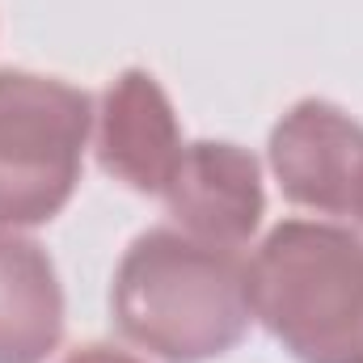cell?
<instances>
[{
    "mask_svg": "<svg viewBox=\"0 0 363 363\" xmlns=\"http://www.w3.org/2000/svg\"><path fill=\"white\" fill-rule=\"evenodd\" d=\"M355 220H359V228H363V194H359V203H355Z\"/></svg>",
    "mask_w": 363,
    "mask_h": 363,
    "instance_id": "9",
    "label": "cell"
},
{
    "mask_svg": "<svg viewBox=\"0 0 363 363\" xmlns=\"http://www.w3.org/2000/svg\"><path fill=\"white\" fill-rule=\"evenodd\" d=\"M93 123H97V135H93L97 161L110 178L127 182L140 194H161L169 186L186 144H182L174 106L152 72L144 68L118 72L101 93Z\"/></svg>",
    "mask_w": 363,
    "mask_h": 363,
    "instance_id": "6",
    "label": "cell"
},
{
    "mask_svg": "<svg viewBox=\"0 0 363 363\" xmlns=\"http://www.w3.org/2000/svg\"><path fill=\"white\" fill-rule=\"evenodd\" d=\"M64 363H144V359H135V355H127V351H114V347H101V342H93V347L72 351Z\"/></svg>",
    "mask_w": 363,
    "mask_h": 363,
    "instance_id": "8",
    "label": "cell"
},
{
    "mask_svg": "<svg viewBox=\"0 0 363 363\" xmlns=\"http://www.w3.org/2000/svg\"><path fill=\"white\" fill-rule=\"evenodd\" d=\"M279 190L321 216H355L363 194V127L334 101L304 97L271 131Z\"/></svg>",
    "mask_w": 363,
    "mask_h": 363,
    "instance_id": "4",
    "label": "cell"
},
{
    "mask_svg": "<svg viewBox=\"0 0 363 363\" xmlns=\"http://www.w3.org/2000/svg\"><path fill=\"white\" fill-rule=\"evenodd\" d=\"M161 199L186 237L216 250H233V254L258 233L267 211L258 161L245 148L224 140L186 144Z\"/></svg>",
    "mask_w": 363,
    "mask_h": 363,
    "instance_id": "5",
    "label": "cell"
},
{
    "mask_svg": "<svg viewBox=\"0 0 363 363\" xmlns=\"http://www.w3.org/2000/svg\"><path fill=\"white\" fill-rule=\"evenodd\" d=\"M64 338V287L47 250L0 228V363H43Z\"/></svg>",
    "mask_w": 363,
    "mask_h": 363,
    "instance_id": "7",
    "label": "cell"
},
{
    "mask_svg": "<svg viewBox=\"0 0 363 363\" xmlns=\"http://www.w3.org/2000/svg\"><path fill=\"white\" fill-rule=\"evenodd\" d=\"M89 131V93L0 68V228H34L68 207Z\"/></svg>",
    "mask_w": 363,
    "mask_h": 363,
    "instance_id": "3",
    "label": "cell"
},
{
    "mask_svg": "<svg viewBox=\"0 0 363 363\" xmlns=\"http://www.w3.org/2000/svg\"><path fill=\"white\" fill-rule=\"evenodd\" d=\"M110 308L127 342L165 363H203L233 351L254 317L241 258L178 228H148L127 245Z\"/></svg>",
    "mask_w": 363,
    "mask_h": 363,
    "instance_id": "1",
    "label": "cell"
},
{
    "mask_svg": "<svg viewBox=\"0 0 363 363\" xmlns=\"http://www.w3.org/2000/svg\"><path fill=\"white\" fill-rule=\"evenodd\" d=\"M250 313L300 363H363V237L283 220L245 267Z\"/></svg>",
    "mask_w": 363,
    "mask_h": 363,
    "instance_id": "2",
    "label": "cell"
}]
</instances>
